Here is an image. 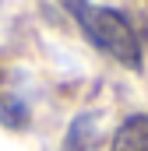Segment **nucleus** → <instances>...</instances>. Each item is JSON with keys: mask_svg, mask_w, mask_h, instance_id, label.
<instances>
[{"mask_svg": "<svg viewBox=\"0 0 148 151\" xmlns=\"http://www.w3.org/2000/svg\"><path fill=\"white\" fill-rule=\"evenodd\" d=\"M28 106L18 99V95H0V127L7 130H25L28 127Z\"/></svg>", "mask_w": 148, "mask_h": 151, "instance_id": "obj_4", "label": "nucleus"}, {"mask_svg": "<svg viewBox=\"0 0 148 151\" xmlns=\"http://www.w3.org/2000/svg\"><path fill=\"white\" fill-rule=\"evenodd\" d=\"M95 113H81L67 127V141H64V151H92L95 141H99V130H95Z\"/></svg>", "mask_w": 148, "mask_h": 151, "instance_id": "obj_3", "label": "nucleus"}, {"mask_svg": "<svg viewBox=\"0 0 148 151\" xmlns=\"http://www.w3.org/2000/svg\"><path fill=\"white\" fill-rule=\"evenodd\" d=\"M110 151H148V116H131L116 127Z\"/></svg>", "mask_w": 148, "mask_h": 151, "instance_id": "obj_2", "label": "nucleus"}, {"mask_svg": "<svg viewBox=\"0 0 148 151\" xmlns=\"http://www.w3.org/2000/svg\"><path fill=\"white\" fill-rule=\"evenodd\" d=\"M60 4L67 7V14L78 21V28L95 49H102L106 56H113L131 70H141V42L123 11L92 4V0H60Z\"/></svg>", "mask_w": 148, "mask_h": 151, "instance_id": "obj_1", "label": "nucleus"}]
</instances>
